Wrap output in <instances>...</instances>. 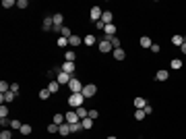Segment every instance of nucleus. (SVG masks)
Wrapping results in <instances>:
<instances>
[{
    "label": "nucleus",
    "instance_id": "f257e3e1",
    "mask_svg": "<svg viewBox=\"0 0 186 139\" xmlns=\"http://www.w3.org/2000/svg\"><path fill=\"white\" fill-rule=\"evenodd\" d=\"M68 104L76 110L79 106L85 104V96H83V93H70V96H68Z\"/></svg>",
    "mask_w": 186,
    "mask_h": 139
},
{
    "label": "nucleus",
    "instance_id": "f03ea898",
    "mask_svg": "<svg viewBox=\"0 0 186 139\" xmlns=\"http://www.w3.org/2000/svg\"><path fill=\"white\" fill-rule=\"evenodd\" d=\"M83 96H85V100L87 98H93L97 93V85L95 83H87V85H83V91H81Z\"/></svg>",
    "mask_w": 186,
    "mask_h": 139
},
{
    "label": "nucleus",
    "instance_id": "7ed1b4c3",
    "mask_svg": "<svg viewBox=\"0 0 186 139\" xmlns=\"http://www.w3.org/2000/svg\"><path fill=\"white\" fill-rule=\"evenodd\" d=\"M68 89H70V93H81V91H83V83H81V79L72 77V79H70V83H68Z\"/></svg>",
    "mask_w": 186,
    "mask_h": 139
},
{
    "label": "nucleus",
    "instance_id": "20e7f679",
    "mask_svg": "<svg viewBox=\"0 0 186 139\" xmlns=\"http://www.w3.org/2000/svg\"><path fill=\"white\" fill-rule=\"evenodd\" d=\"M97 48H99V52H101V54H105V52H114V48H112V44H110V40H108V37H103L101 42L97 44Z\"/></svg>",
    "mask_w": 186,
    "mask_h": 139
},
{
    "label": "nucleus",
    "instance_id": "39448f33",
    "mask_svg": "<svg viewBox=\"0 0 186 139\" xmlns=\"http://www.w3.org/2000/svg\"><path fill=\"white\" fill-rule=\"evenodd\" d=\"M101 15H103V11H101V7H91V11H89V17H91V21H101Z\"/></svg>",
    "mask_w": 186,
    "mask_h": 139
},
{
    "label": "nucleus",
    "instance_id": "423d86ee",
    "mask_svg": "<svg viewBox=\"0 0 186 139\" xmlns=\"http://www.w3.org/2000/svg\"><path fill=\"white\" fill-rule=\"evenodd\" d=\"M70 79H72V75H68V73H62V71H58V77H56V81L60 85H68Z\"/></svg>",
    "mask_w": 186,
    "mask_h": 139
},
{
    "label": "nucleus",
    "instance_id": "0eeeda50",
    "mask_svg": "<svg viewBox=\"0 0 186 139\" xmlns=\"http://www.w3.org/2000/svg\"><path fill=\"white\" fill-rule=\"evenodd\" d=\"M64 118H66V123H68V125H75V123H81V118L76 116V112H75V110L66 112V114H64Z\"/></svg>",
    "mask_w": 186,
    "mask_h": 139
},
{
    "label": "nucleus",
    "instance_id": "6e6552de",
    "mask_svg": "<svg viewBox=\"0 0 186 139\" xmlns=\"http://www.w3.org/2000/svg\"><path fill=\"white\" fill-rule=\"evenodd\" d=\"M112 21H114V13H112V11H103V15H101V23H103V25H110Z\"/></svg>",
    "mask_w": 186,
    "mask_h": 139
},
{
    "label": "nucleus",
    "instance_id": "1a4fd4ad",
    "mask_svg": "<svg viewBox=\"0 0 186 139\" xmlns=\"http://www.w3.org/2000/svg\"><path fill=\"white\" fill-rule=\"evenodd\" d=\"M14 98H17L14 91H6V93H0V102H2V104H4V102H13Z\"/></svg>",
    "mask_w": 186,
    "mask_h": 139
},
{
    "label": "nucleus",
    "instance_id": "9d476101",
    "mask_svg": "<svg viewBox=\"0 0 186 139\" xmlns=\"http://www.w3.org/2000/svg\"><path fill=\"white\" fill-rule=\"evenodd\" d=\"M41 27H43V31H50V29H54V17H46V19H43V25H41Z\"/></svg>",
    "mask_w": 186,
    "mask_h": 139
},
{
    "label": "nucleus",
    "instance_id": "9b49d317",
    "mask_svg": "<svg viewBox=\"0 0 186 139\" xmlns=\"http://www.w3.org/2000/svg\"><path fill=\"white\" fill-rule=\"evenodd\" d=\"M75 69H76V67H75V63H66V60H64V64H62V73H68V75H72V73H75Z\"/></svg>",
    "mask_w": 186,
    "mask_h": 139
},
{
    "label": "nucleus",
    "instance_id": "f8f14e48",
    "mask_svg": "<svg viewBox=\"0 0 186 139\" xmlns=\"http://www.w3.org/2000/svg\"><path fill=\"white\" fill-rule=\"evenodd\" d=\"M155 79H157V81H167V79H170V71H165V69L157 71V73H155Z\"/></svg>",
    "mask_w": 186,
    "mask_h": 139
},
{
    "label": "nucleus",
    "instance_id": "ddd939ff",
    "mask_svg": "<svg viewBox=\"0 0 186 139\" xmlns=\"http://www.w3.org/2000/svg\"><path fill=\"white\" fill-rule=\"evenodd\" d=\"M81 44H83V37H79V35H75V33H72V35L68 37V46H72V48L81 46Z\"/></svg>",
    "mask_w": 186,
    "mask_h": 139
},
{
    "label": "nucleus",
    "instance_id": "4468645a",
    "mask_svg": "<svg viewBox=\"0 0 186 139\" xmlns=\"http://www.w3.org/2000/svg\"><path fill=\"white\" fill-rule=\"evenodd\" d=\"M58 133H60L62 137L70 135V125H68V123H62V125H58Z\"/></svg>",
    "mask_w": 186,
    "mask_h": 139
},
{
    "label": "nucleus",
    "instance_id": "2eb2a0df",
    "mask_svg": "<svg viewBox=\"0 0 186 139\" xmlns=\"http://www.w3.org/2000/svg\"><path fill=\"white\" fill-rule=\"evenodd\" d=\"M103 31H105V37H112V35H116V25L110 23V25H105V27H103Z\"/></svg>",
    "mask_w": 186,
    "mask_h": 139
},
{
    "label": "nucleus",
    "instance_id": "dca6fc26",
    "mask_svg": "<svg viewBox=\"0 0 186 139\" xmlns=\"http://www.w3.org/2000/svg\"><path fill=\"white\" fill-rule=\"evenodd\" d=\"M134 106H137V110H143L145 106H147V100L141 98V96H137V98H134Z\"/></svg>",
    "mask_w": 186,
    "mask_h": 139
},
{
    "label": "nucleus",
    "instance_id": "f3484780",
    "mask_svg": "<svg viewBox=\"0 0 186 139\" xmlns=\"http://www.w3.org/2000/svg\"><path fill=\"white\" fill-rule=\"evenodd\" d=\"M76 116H79V118H81V120H83V118H87V116H89V112H87V108H85V106H79V108H76Z\"/></svg>",
    "mask_w": 186,
    "mask_h": 139
},
{
    "label": "nucleus",
    "instance_id": "a211bd4d",
    "mask_svg": "<svg viewBox=\"0 0 186 139\" xmlns=\"http://www.w3.org/2000/svg\"><path fill=\"white\" fill-rule=\"evenodd\" d=\"M112 54H114V58H116V60H124V58H126V52H124L122 48H116Z\"/></svg>",
    "mask_w": 186,
    "mask_h": 139
},
{
    "label": "nucleus",
    "instance_id": "6ab92c4d",
    "mask_svg": "<svg viewBox=\"0 0 186 139\" xmlns=\"http://www.w3.org/2000/svg\"><path fill=\"white\" fill-rule=\"evenodd\" d=\"M141 46H143V48H151L153 46L151 37H149V35H143V37H141Z\"/></svg>",
    "mask_w": 186,
    "mask_h": 139
},
{
    "label": "nucleus",
    "instance_id": "aec40b11",
    "mask_svg": "<svg viewBox=\"0 0 186 139\" xmlns=\"http://www.w3.org/2000/svg\"><path fill=\"white\" fill-rule=\"evenodd\" d=\"M75 58H76V54L72 50H66V52H64V60H66V63H75Z\"/></svg>",
    "mask_w": 186,
    "mask_h": 139
},
{
    "label": "nucleus",
    "instance_id": "412c9836",
    "mask_svg": "<svg viewBox=\"0 0 186 139\" xmlns=\"http://www.w3.org/2000/svg\"><path fill=\"white\" fill-rule=\"evenodd\" d=\"M48 89H50V93H56V91L60 89V83H58V81H50V85H48Z\"/></svg>",
    "mask_w": 186,
    "mask_h": 139
},
{
    "label": "nucleus",
    "instance_id": "4be33fe9",
    "mask_svg": "<svg viewBox=\"0 0 186 139\" xmlns=\"http://www.w3.org/2000/svg\"><path fill=\"white\" fill-rule=\"evenodd\" d=\"M95 42H97L95 35H87V37H83V44H85V46H93Z\"/></svg>",
    "mask_w": 186,
    "mask_h": 139
},
{
    "label": "nucleus",
    "instance_id": "5701e85b",
    "mask_svg": "<svg viewBox=\"0 0 186 139\" xmlns=\"http://www.w3.org/2000/svg\"><path fill=\"white\" fill-rule=\"evenodd\" d=\"M81 125H83V129H87V131H89L91 127H93V118H89V116H87V118H83V120H81Z\"/></svg>",
    "mask_w": 186,
    "mask_h": 139
},
{
    "label": "nucleus",
    "instance_id": "b1692460",
    "mask_svg": "<svg viewBox=\"0 0 186 139\" xmlns=\"http://www.w3.org/2000/svg\"><path fill=\"white\" fill-rule=\"evenodd\" d=\"M31 131H33V127L27 125V123H23V127H21V135H31Z\"/></svg>",
    "mask_w": 186,
    "mask_h": 139
},
{
    "label": "nucleus",
    "instance_id": "393cba45",
    "mask_svg": "<svg viewBox=\"0 0 186 139\" xmlns=\"http://www.w3.org/2000/svg\"><path fill=\"white\" fill-rule=\"evenodd\" d=\"M172 44H174V46H182V44H184V35H178V33H176L172 37Z\"/></svg>",
    "mask_w": 186,
    "mask_h": 139
},
{
    "label": "nucleus",
    "instance_id": "a878e982",
    "mask_svg": "<svg viewBox=\"0 0 186 139\" xmlns=\"http://www.w3.org/2000/svg\"><path fill=\"white\" fill-rule=\"evenodd\" d=\"M108 40H110V44H112V48H114V50L120 48V40H118L116 35H112V37H108Z\"/></svg>",
    "mask_w": 186,
    "mask_h": 139
},
{
    "label": "nucleus",
    "instance_id": "bb28decb",
    "mask_svg": "<svg viewBox=\"0 0 186 139\" xmlns=\"http://www.w3.org/2000/svg\"><path fill=\"white\" fill-rule=\"evenodd\" d=\"M6 91H10V83H6V81H0V93H6Z\"/></svg>",
    "mask_w": 186,
    "mask_h": 139
},
{
    "label": "nucleus",
    "instance_id": "cd10ccee",
    "mask_svg": "<svg viewBox=\"0 0 186 139\" xmlns=\"http://www.w3.org/2000/svg\"><path fill=\"white\" fill-rule=\"evenodd\" d=\"M172 69H174V71L182 69V60H180V58H172Z\"/></svg>",
    "mask_w": 186,
    "mask_h": 139
},
{
    "label": "nucleus",
    "instance_id": "c85d7f7f",
    "mask_svg": "<svg viewBox=\"0 0 186 139\" xmlns=\"http://www.w3.org/2000/svg\"><path fill=\"white\" fill-rule=\"evenodd\" d=\"M60 35H62V37H66V40H68L70 35H72V33H70V27H66V25H64V27L60 29Z\"/></svg>",
    "mask_w": 186,
    "mask_h": 139
},
{
    "label": "nucleus",
    "instance_id": "c756f323",
    "mask_svg": "<svg viewBox=\"0 0 186 139\" xmlns=\"http://www.w3.org/2000/svg\"><path fill=\"white\" fill-rule=\"evenodd\" d=\"M10 123H13V120H8V116L0 118V125H2V129H8V127H10Z\"/></svg>",
    "mask_w": 186,
    "mask_h": 139
},
{
    "label": "nucleus",
    "instance_id": "7c9ffc66",
    "mask_svg": "<svg viewBox=\"0 0 186 139\" xmlns=\"http://www.w3.org/2000/svg\"><path fill=\"white\" fill-rule=\"evenodd\" d=\"M64 120H66V118H64V114H54V123H56V125H62Z\"/></svg>",
    "mask_w": 186,
    "mask_h": 139
},
{
    "label": "nucleus",
    "instance_id": "2f4dec72",
    "mask_svg": "<svg viewBox=\"0 0 186 139\" xmlns=\"http://www.w3.org/2000/svg\"><path fill=\"white\" fill-rule=\"evenodd\" d=\"M13 137V133L8 131V129H2V133H0V139H10Z\"/></svg>",
    "mask_w": 186,
    "mask_h": 139
},
{
    "label": "nucleus",
    "instance_id": "473e14b6",
    "mask_svg": "<svg viewBox=\"0 0 186 139\" xmlns=\"http://www.w3.org/2000/svg\"><path fill=\"white\" fill-rule=\"evenodd\" d=\"M21 127H23V123H21V120H17V118L10 123V129H17V131H21Z\"/></svg>",
    "mask_w": 186,
    "mask_h": 139
},
{
    "label": "nucleus",
    "instance_id": "72a5a7b5",
    "mask_svg": "<svg viewBox=\"0 0 186 139\" xmlns=\"http://www.w3.org/2000/svg\"><path fill=\"white\" fill-rule=\"evenodd\" d=\"M48 98H50V89L46 87V89H41V91H39V100H48Z\"/></svg>",
    "mask_w": 186,
    "mask_h": 139
},
{
    "label": "nucleus",
    "instance_id": "f704fd0d",
    "mask_svg": "<svg viewBox=\"0 0 186 139\" xmlns=\"http://www.w3.org/2000/svg\"><path fill=\"white\" fill-rule=\"evenodd\" d=\"M83 129V125L81 123H75V125H70V133H79Z\"/></svg>",
    "mask_w": 186,
    "mask_h": 139
},
{
    "label": "nucleus",
    "instance_id": "c9c22d12",
    "mask_svg": "<svg viewBox=\"0 0 186 139\" xmlns=\"http://www.w3.org/2000/svg\"><path fill=\"white\" fill-rule=\"evenodd\" d=\"M2 7L10 8V7H17V2H14V0H2Z\"/></svg>",
    "mask_w": 186,
    "mask_h": 139
},
{
    "label": "nucleus",
    "instance_id": "e433bc0d",
    "mask_svg": "<svg viewBox=\"0 0 186 139\" xmlns=\"http://www.w3.org/2000/svg\"><path fill=\"white\" fill-rule=\"evenodd\" d=\"M58 46H60V48H66V46H68V40H66V37H58Z\"/></svg>",
    "mask_w": 186,
    "mask_h": 139
},
{
    "label": "nucleus",
    "instance_id": "4c0bfd02",
    "mask_svg": "<svg viewBox=\"0 0 186 139\" xmlns=\"http://www.w3.org/2000/svg\"><path fill=\"white\" fill-rule=\"evenodd\" d=\"M145 116H147V114H145V110H134V118H137V120H143Z\"/></svg>",
    "mask_w": 186,
    "mask_h": 139
},
{
    "label": "nucleus",
    "instance_id": "58836bf2",
    "mask_svg": "<svg viewBox=\"0 0 186 139\" xmlns=\"http://www.w3.org/2000/svg\"><path fill=\"white\" fill-rule=\"evenodd\" d=\"M48 133H52V135L58 133V125H56V123H50V125H48Z\"/></svg>",
    "mask_w": 186,
    "mask_h": 139
},
{
    "label": "nucleus",
    "instance_id": "ea45409f",
    "mask_svg": "<svg viewBox=\"0 0 186 139\" xmlns=\"http://www.w3.org/2000/svg\"><path fill=\"white\" fill-rule=\"evenodd\" d=\"M4 116H8V106H0V118H4Z\"/></svg>",
    "mask_w": 186,
    "mask_h": 139
},
{
    "label": "nucleus",
    "instance_id": "a19ab883",
    "mask_svg": "<svg viewBox=\"0 0 186 139\" xmlns=\"http://www.w3.org/2000/svg\"><path fill=\"white\" fill-rule=\"evenodd\" d=\"M10 91H14L17 96L21 93V87H19V83H10Z\"/></svg>",
    "mask_w": 186,
    "mask_h": 139
},
{
    "label": "nucleus",
    "instance_id": "79ce46f5",
    "mask_svg": "<svg viewBox=\"0 0 186 139\" xmlns=\"http://www.w3.org/2000/svg\"><path fill=\"white\" fill-rule=\"evenodd\" d=\"M17 7H19V8H27L29 2H27V0H17Z\"/></svg>",
    "mask_w": 186,
    "mask_h": 139
},
{
    "label": "nucleus",
    "instance_id": "37998d69",
    "mask_svg": "<svg viewBox=\"0 0 186 139\" xmlns=\"http://www.w3.org/2000/svg\"><path fill=\"white\" fill-rule=\"evenodd\" d=\"M143 110H145V114H147V116H149V114H153V106L149 104V102H147V106H145Z\"/></svg>",
    "mask_w": 186,
    "mask_h": 139
},
{
    "label": "nucleus",
    "instance_id": "c03bdc74",
    "mask_svg": "<svg viewBox=\"0 0 186 139\" xmlns=\"http://www.w3.org/2000/svg\"><path fill=\"white\" fill-rule=\"evenodd\" d=\"M149 50H151L153 54H157L159 50H161V46H159V44H153V46H151V48H149Z\"/></svg>",
    "mask_w": 186,
    "mask_h": 139
},
{
    "label": "nucleus",
    "instance_id": "a18cd8bd",
    "mask_svg": "<svg viewBox=\"0 0 186 139\" xmlns=\"http://www.w3.org/2000/svg\"><path fill=\"white\" fill-rule=\"evenodd\" d=\"M97 116H99V112H97V110H89V118H93V120H95Z\"/></svg>",
    "mask_w": 186,
    "mask_h": 139
},
{
    "label": "nucleus",
    "instance_id": "49530a36",
    "mask_svg": "<svg viewBox=\"0 0 186 139\" xmlns=\"http://www.w3.org/2000/svg\"><path fill=\"white\" fill-rule=\"evenodd\" d=\"M180 50H182V54H186V42L182 44V46H180Z\"/></svg>",
    "mask_w": 186,
    "mask_h": 139
},
{
    "label": "nucleus",
    "instance_id": "de8ad7c7",
    "mask_svg": "<svg viewBox=\"0 0 186 139\" xmlns=\"http://www.w3.org/2000/svg\"><path fill=\"white\" fill-rule=\"evenodd\" d=\"M108 139H118V137H114V135H110V137H108Z\"/></svg>",
    "mask_w": 186,
    "mask_h": 139
},
{
    "label": "nucleus",
    "instance_id": "09e8293b",
    "mask_svg": "<svg viewBox=\"0 0 186 139\" xmlns=\"http://www.w3.org/2000/svg\"><path fill=\"white\" fill-rule=\"evenodd\" d=\"M184 42H186V37H184Z\"/></svg>",
    "mask_w": 186,
    "mask_h": 139
}]
</instances>
